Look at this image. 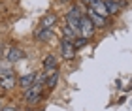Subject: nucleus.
Here are the masks:
<instances>
[{
  "label": "nucleus",
  "instance_id": "nucleus-1",
  "mask_svg": "<svg viewBox=\"0 0 132 111\" xmlns=\"http://www.w3.org/2000/svg\"><path fill=\"white\" fill-rule=\"evenodd\" d=\"M66 26H70V28H74V30L79 34V23L81 19L85 17V11H83V6L79 4H74V6H70V10L66 11Z\"/></svg>",
  "mask_w": 132,
  "mask_h": 111
},
{
  "label": "nucleus",
  "instance_id": "nucleus-2",
  "mask_svg": "<svg viewBox=\"0 0 132 111\" xmlns=\"http://www.w3.org/2000/svg\"><path fill=\"white\" fill-rule=\"evenodd\" d=\"M45 87L44 85H38V83H34L32 87H28V89L23 92V98H25V100L30 104V106H34V104H38L40 100H42V90H44Z\"/></svg>",
  "mask_w": 132,
  "mask_h": 111
},
{
  "label": "nucleus",
  "instance_id": "nucleus-3",
  "mask_svg": "<svg viewBox=\"0 0 132 111\" xmlns=\"http://www.w3.org/2000/svg\"><path fill=\"white\" fill-rule=\"evenodd\" d=\"M85 15L91 19V23L94 25V28H106V26H110V19L102 17L100 13H96V11L91 10V8H85Z\"/></svg>",
  "mask_w": 132,
  "mask_h": 111
},
{
  "label": "nucleus",
  "instance_id": "nucleus-4",
  "mask_svg": "<svg viewBox=\"0 0 132 111\" xmlns=\"http://www.w3.org/2000/svg\"><path fill=\"white\" fill-rule=\"evenodd\" d=\"M94 32H96V28H94V25L91 23V19L85 15L81 19V23H79V36L85 38V40H91L94 36Z\"/></svg>",
  "mask_w": 132,
  "mask_h": 111
},
{
  "label": "nucleus",
  "instance_id": "nucleus-5",
  "mask_svg": "<svg viewBox=\"0 0 132 111\" xmlns=\"http://www.w3.org/2000/svg\"><path fill=\"white\" fill-rule=\"evenodd\" d=\"M76 47H74V43L72 42H66V40H61V55L64 60H74L76 58Z\"/></svg>",
  "mask_w": 132,
  "mask_h": 111
},
{
  "label": "nucleus",
  "instance_id": "nucleus-6",
  "mask_svg": "<svg viewBox=\"0 0 132 111\" xmlns=\"http://www.w3.org/2000/svg\"><path fill=\"white\" fill-rule=\"evenodd\" d=\"M53 36H55L53 28H38V30L32 34V38L36 40V42H40V43H47V42H51Z\"/></svg>",
  "mask_w": 132,
  "mask_h": 111
},
{
  "label": "nucleus",
  "instance_id": "nucleus-7",
  "mask_svg": "<svg viewBox=\"0 0 132 111\" xmlns=\"http://www.w3.org/2000/svg\"><path fill=\"white\" fill-rule=\"evenodd\" d=\"M21 58H25V51H23L21 47H15V45H13V47H10L8 51H6V60L11 62V64L19 62Z\"/></svg>",
  "mask_w": 132,
  "mask_h": 111
},
{
  "label": "nucleus",
  "instance_id": "nucleus-8",
  "mask_svg": "<svg viewBox=\"0 0 132 111\" xmlns=\"http://www.w3.org/2000/svg\"><path fill=\"white\" fill-rule=\"evenodd\" d=\"M36 79H38V73H36V72H30V73L21 75V79H17V85H19L23 90H27L28 87H32V85L36 83Z\"/></svg>",
  "mask_w": 132,
  "mask_h": 111
},
{
  "label": "nucleus",
  "instance_id": "nucleus-9",
  "mask_svg": "<svg viewBox=\"0 0 132 111\" xmlns=\"http://www.w3.org/2000/svg\"><path fill=\"white\" fill-rule=\"evenodd\" d=\"M57 21H59V17L57 13H45L44 17H42V21H40V28H53L57 25Z\"/></svg>",
  "mask_w": 132,
  "mask_h": 111
},
{
  "label": "nucleus",
  "instance_id": "nucleus-10",
  "mask_svg": "<svg viewBox=\"0 0 132 111\" xmlns=\"http://www.w3.org/2000/svg\"><path fill=\"white\" fill-rule=\"evenodd\" d=\"M42 66H44V72H51V70H57L59 68V62H57V57L49 53L44 57V62H42Z\"/></svg>",
  "mask_w": 132,
  "mask_h": 111
},
{
  "label": "nucleus",
  "instance_id": "nucleus-11",
  "mask_svg": "<svg viewBox=\"0 0 132 111\" xmlns=\"http://www.w3.org/2000/svg\"><path fill=\"white\" fill-rule=\"evenodd\" d=\"M47 73V77H45V89H55L57 87V83H59V70H51V72H45Z\"/></svg>",
  "mask_w": 132,
  "mask_h": 111
},
{
  "label": "nucleus",
  "instance_id": "nucleus-12",
  "mask_svg": "<svg viewBox=\"0 0 132 111\" xmlns=\"http://www.w3.org/2000/svg\"><path fill=\"white\" fill-rule=\"evenodd\" d=\"M15 85H17L15 75H4V77H0V87L6 89V90H11Z\"/></svg>",
  "mask_w": 132,
  "mask_h": 111
},
{
  "label": "nucleus",
  "instance_id": "nucleus-13",
  "mask_svg": "<svg viewBox=\"0 0 132 111\" xmlns=\"http://www.w3.org/2000/svg\"><path fill=\"white\" fill-rule=\"evenodd\" d=\"M77 38H79V34H77L74 28H70V26H64V28H62V40H66V42H72V43H74Z\"/></svg>",
  "mask_w": 132,
  "mask_h": 111
},
{
  "label": "nucleus",
  "instance_id": "nucleus-14",
  "mask_svg": "<svg viewBox=\"0 0 132 111\" xmlns=\"http://www.w3.org/2000/svg\"><path fill=\"white\" fill-rule=\"evenodd\" d=\"M106 6V10H108V15H117V13H121V6H119L117 2H111V0H102Z\"/></svg>",
  "mask_w": 132,
  "mask_h": 111
},
{
  "label": "nucleus",
  "instance_id": "nucleus-15",
  "mask_svg": "<svg viewBox=\"0 0 132 111\" xmlns=\"http://www.w3.org/2000/svg\"><path fill=\"white\" fill-rule=\"evenodd\" d=\"M4 75H15L13 73V64L8 60H0V77Z\"/></svg>",
  "mask_w": 132,
  "mask_h": 111
},
{
  "label": "nucleus",
  "instance_id": "nucleus-16",
  "mask_svg": "<svg viewBox=\"0 0 132 111\" xmlns=\"http://www.w3.org/2000/svg\"><path fill=\"white\" fill-rule=\"evenodd\" d=\"M89 42H91V40H85V38H77L76 42H74V47H76V51H79V49H83L85 47V45H89Z\"/></svg>",
  "mask_w": 132,
  "mask_h": 111
},
{
  "label": "nucleus",
  "instance_id": "nucleus-17",
  "mask_svg": "<svg viewBox=\"0 0 132 111\" xmlns=\"http://www.w3.org/2000/svg\"><path fill=\"white\" fill-rule=\"evenodd\" d=\"M111 2H117L119 6H121V10H123V8H125V6H127V4H128V2H127V0H111Z\"/></svg>",
  "mask_w": 132,
  "mask_h": 111
},
{
  "label": "nucleus",
  "instance_id": "nucleus-18",
  "mask_svg": "<svg viewBox=\"0 0 132 111\" xmlns=\"http://www.w3.org/2000/svg\"><path fill=\"white\" fill-rule=\"evenodd\" d=\"M2 111H17V107L15 106H6V107H2Z\"/></svg>",
  "mask_w": 132,
  "mask_h": 111
},
{
  "label": "nucleus",
  "instance_id": "nucleus-19",
  "mask_svg": "<svg viewBox=\"0 0 132 111\" xmlns=\"http://www.w3.org/2000/svg\"><path fill=\"white\" fill-rule=\"evenodd\" d=\"M79 2H81V6H85V8H89V6H91V2H93V0H79Z\"/></svg>",
  "mask_w": 132,
  "mask_h": 111
},
{
  "label": "nucleus",
  "instance_id": "nucleus-20",
  "mask_svg": "<svg viewBox=\"0 0 132 111\" xmlns=\"http://www.w3.org/2000/svg\"><path fill=\"white\" fill-rule=\"evenodd\" d=\"M57 4H72V0H57Z\"/></svg>",
  "mask_w": 132,
  "mask_h": 111
},
{
  "label": "nucleus",
  "instance_id": "nucleus-21",
  "mask_svg": "<svg viewBox=\"0 0 132 111\" xmlns=\"http://www.w3.org/2000/svg\"><path fill=\"white\" fill-rule=\"evenodd\" d=\"M2 107H4V102H2V100H0V111H2Z\"/></svg>",
  "mask_w": 132,
  "mask_h": 111
},
{
  "label": "nucleus",
  "instance_id": "nucleus-22",
  "mask_svg": "<svg viewBox=\"0 0 132 111\" xmlns=\"http://www.w3.org/2000/svg\"><path fill=\"white\" fill-rule=\"evenodd\" d=\"M2 53H4V49H2V45H0V57H2Z\"/></svg>",
  "mask_w": 132,
  "mask_h": 111
}]
</instances>
